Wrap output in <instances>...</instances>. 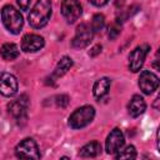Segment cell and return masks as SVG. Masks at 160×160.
<instances>
[{
	"label": "cell",
	"instance_id": "1",
	"mask_svg": "<svg viewBox=\"0 0 160 160\" xmlns=\"http://www.w3.org/2000/svg\"><path fill=\"white\" fill-rule=\"evenodd\" d=\"M51 16V0H38L31 9L28 19L34 29L44 28Z\"/></svg>",
	"mask_w": 160,
	"mask_h": 160
},
{
	"label": "cell",
	"instance_id": "2",
	"mask_svg": "<svg viewBox=\"0 0 160 160\" xmlns=\"http://www.w3.org/2000/svg\"><path fill=\"white\" fill-rule=\"evenodd\" d=\"M1 19L4 26L12 34H19L22 29L24 20L21 14L11 5H5L1 10Z\"/></svg>",
	"mask_w": 160,
	"mask_h": 160
},
{
	"label": "cell",
	"instance_id": "3",
	"mask_svg": "<svg viewBox=\"0 0 160 160\" xmlns=\"http://www.w3.org/2000/svg\"><path fill=\"white\" fill-rule=\"evenodd\" d=\"M95 116V109L90 105L78 108L69 118V126L72 129H81L89 125Z\"/></svg>",
	"mask_w": 160,
	"mask_h": 160
},
{
	"label": "cell",
	"instance_id": "4",
	"mask_svg": "<svg viewBox=\"0 0 160 160\" xmlns=\"http://www.w3.org/2000/svg\"><path fill=\"white\" fill-rule=\"evenodd\" d=\"M15 155L20 159H39L40 158L38 145H36L35 140H32L31 138L24 139L22 141H20L16 145Z\"/></svg>",
	"mask_w": 160,
	"mask_h": 160
},
{
	"label": "cell",
	"instance_id": "5",
	"mask_svg": "<svg viewBox=\"0 0 160 160\" xmlns=\"http://www.w3.org/2000/svg\"><path fill=\"white\" fill-rule=\"evenodd\" d=\"M92 35H94V30L91 26H89L88 24H80L76 28L74 39L71 40L72 48H75V49L86 48L92 40Z\"/></svg>",
	"mask_w": 160,
	"mask_h": 160
},
{
	"label": "cell",
	"instance_id": "6",
	"mask_svg": "<svg viewBox=\"0 0 160 160\" xmlns=\"http://www.w3.org/2000/svg\"><path fill=\"white\" fill-rule=\"evenodd\" d=\"M159 85H160V80L154 72H151L149 70H144L140 74L139 88L144 94H146V95L152 94L159 88Z\"/></svg>",
	"mask_w": 160,
	"mask_h": 160
},
{
	"label": "cell",
	"instance_id": "7",
	"mask_svg": "<svg viewBox=\"0 0 160 160\" xmlns=\"http://www.w3.org/2000/svg\"><path fill=\"white\" fill-rule=\"evenodd\" d=\"M61 14L69 24L75 22L81 15V5L78 0H62Z\"/></svg>",
	"mask_w": 160,
	"mask_h": 160
},
{
	"label": "cell",
	"instance_id": "8",
	"mask_svg": "<svg viewBox=\"0 0 160 160\" xmlns=\"http://www.w3.org/2000/svg\"><path fill=\"white\" fill-rule=\"evenodd\" d=\"M148 51H149L148 45H140V46H136L130 52V55H129V69L132 72H138L142 68Z\"/></svg>",
	"mask_w": 160,
	"mask_h": 160
},
{
	"label": "cell",
	"instance_id": "9",
	"mask_svg": "<svg viewBox=\"0 0 160 160\" xmlns=\"http://www.w3.org/2000/svg\"><path fill=\"white\" fill-rule=\"evenodd\" d=\"M125 139H124V134L119 128H115L110 131V134L106 138V142H105V149L108 154H115L118 152L122 146H124Z\"/></svg>",
	"mask_w": 160,
	"mask_h": 160
},
{
	"label": "cell",
	"instance_id": "10",
	"mask_svg": "<svg viewBox=\"0 0 160 160\" xmlns=\"http://www.w3.org/2000/svg\"><path fill=\"white\" fill-rule=\"evenodd\" d=\"M29 100L26 95H21L19 99L11 101L8 105L9 112L18 120H25L26 119V110H28Z\"/></svg>",
	"mask_w": 160,
	"mask_h": 160
},
{
	"label": "cell",
	"instance_id": "11",
	"mask_svg": "<svg viewBox=\"0 0 160 160\" xmlns=\"http://www.w3.org/2000/svg\"><path fill=\"white\" fill-rule=\"evenodd\" d=\"M0 91L4 96H12L18 92V80L9 72H1L0 76Z\"/></svg>",
	"mask_w": 160,
	"mask_h": 160
},
{
	"label": "cell",
	"instance_id": "12",
	"mask_svg": "<svg viewBox=\"0 0 160 160\" xmlns=\"http://www.w3.org/2000/svg\"><path fill=\"white\" fill-rule=\"evenodd\" d=\"M44 38L38 34H26L21 40V49L25 52H35L44 46Z\"/></svg>",
	"mask_w": 160,
	"mask_h": 160
},
{
	"label": "cell",
	"instance_id": "13",
	"mask_svg": "<svg viewBox=\"0 0 160 160\" xmlns=\"http://www.w3.org/2000/svg\"><path fill=\"white\" fill-rule=\"evenodd\" d=\"M146 109V104H145V100L140 96V95H134L130 101H129V105H128V110H129V114L132 116V118H138L140 116Z\"/></svg>",
	"mask_w": 160,
	"mask_h": 160
},
{
	"label": "cell",
	"instance_id": "14",
	"mask_svg": "<svg viewBox=\"0 0 160 160\" xmlns=\"http://www.w3.org/2000/svg\"><path fill=\"white\" fill-rule=\"evenodd\" d=\"M71 66H72V60H71V58H69V56H62V58L59 60V62H58V65H56V68H55V70H54V72H52V75H51V80L55 81V79H59V78H61L62 75H65V74L71 69Z\"/></svg>",
	"mask_w": 160,
	"mask_h": 160
},
{
	"label": "cell",
	"instance_id": "15",
	"mask_svg": "<svg viewBox=\"0 0 160 160\" xmlns=\"http://www.w3.org/2000/svg\"><path fill=\"white\" fill-rule=\"evenodd\" d=\"M110 88V79L109 78H100L95 81L94 86H92V94L95 96V99L100 100L101 98H104Z\"/></svg>",
	"mask_w": 160,
	"mask_h": 160
},
{
	"label": "cell",
	"instance_id": "16",
	"mask_svg": "<svg viewBox=\"0 0 160 160\" xmlns=\"http://www.w3.org/2000/svg\"><path fill=\"white\" fill-rule=\"evenodd\" d=\"M101 152V145L98 141H90L86 145H84L80 151L79 155L81 158H95Z\"/></svg>",
	"mask_w": 160,
	"mask_h": 160
},
{
	"label": "cell",
	"instance_id": "17",
	"mask_svg": "<svg viewBox=\"0 0 160 160\" xmlns=\"http://www.w3.org/2000/svg\"><path fill=\"white\" fill-rule=\"evenodd\" d=\"M1 56L8 61L15 60L19 56V48L14 42H6L1 46Z\"/></svg>",
	"mask_w": 160,
	"mask_h": 160
},
{
	"label": "cell",
	"instance_id": "18",
	"mask_svg": "<svg viewBox=\"0 0 160 160\" xmlns=\"http://www.w3.org/2000/svg\"><path fill=\"white\" fill-rule=\"evenodd\" d=\"M136 158V150L132 145H128L125 149H120L115 154V159H135Z\"/></svg>",
	"mask_w": 160,
	"mask_h": 160
},
{
	"label": "cell",
	"instance_id": "19",
	"mask_svg": "<svg viewBox=\"0 0 160 160\" xmlns=\"http://www.w3.org/2000/svg\"><path fill=\"white\" fill-rule=\"evenodd\" d=\"M105 26V18L102 14H96L94 15L92 20H91V28L94 30V32H99L104 29Z\"/></svg>",
	"mask_w": 160,
	"mask_h": 160
},
{
	"label": "cell",
	"instance_id": "20",
	"mask_svg": "<svg viewBox=\"0 0 160 160\" xmlns=\"http://www.w3.org/2000/svg\"><path fill=\"white\" fill-rule=\"evenodd\" d=\"M120 31H121V26L118 24V22H114L109 26V31H108V36L110 40H115L119 35H120Z\"/></svg>",
	"mask_w": 160,
	"mask_h": 160
},
{
	"label": "cell",
	"instance_id": "21",
	"mask_svg": "<svg viewBox=\"0 0 160 160\" xmlns=\"http://www.w3.org/2000/svg\"><path fill=\"white\" fill-rule=\"evenodd\" d=\"M55 102H56V106H59V108H66L68 106V104H69V96L68 95H58V96H55Z\"/></svg>",
	"mask_w": 160,
	"mask_h": 160
},
{
	"label": "cell",
	"instance_id": "22",
	"mask_svg": "<svg viewBox=\"0 0 160 160\" xmlns=\"http://www.w3.org/2000/svg\"><path fill=\"white\" fill-rule=\"evenodd\" d=\"M31 1L32 0H18V5H19V8L21 9V10H28L29 9V6H30V4H31Z\"/></svg>",
	"mask_w": 160,
	"mask_h": 160
},
{
	"label": "cell",
	"instance_id": "23",
	"mask_svg": "<svg viewBox=\"0 0 160 160\" xmlns=\"http://www.w3.org/2000/svg\"><path fill=\"white\" fill-rule=\"evenodd\" d=\"M101 51V45H95L90 51H89V55L90 56H96L98 54H100Z\"/></svg>",
	"mask_w": 160,
	"mask_h": 160
},
{
	"label": "cell",
	"instance_id": "24",
	"mask_svg": "<svg viewBox=\"0 0 160 160\" xmlns=\"http://www.w3.org/2000/svg\"><path fill=\"white\" fill-rule=\"evenodd\" d=\"M152 106H154V109H155V110L160 111V91H159V94H158L156 99L154 100V104H152Z\"/></svg>",
	"mask_w": 160,
	"mask_h": 160
},
{
	"label": "cell",
	"instance_id": "25",
	"mask_svg": "<svg viewBox=\"0 0 160 160\" xmlns=\"http://www.w3.org/2000/svg\"><path fill=\"white\" fill-rule=\"evenodd\" d=\"M91 4H94L95 6H102V5H105V4H108V1L109 0H89Z\"/></svg>",
	"mask_w": 160,
	"mask_h": 160
},
{
	"label": "cell",
	"instance_id": "26",
	"mask_svg": "<svg viewBox=\"0 0 160 160\" xmlns=\"http://www.w3.org/2000/svg\"><path fill=\"white\" fill-rule=\"evenodd\" d=\"M152 68H154L155 70H159V71H160V59H158V60H155V61L152 62Z\"/></svg>",
	"mask_w": 160,
	"mask_h": 160
},
{
	"label": "cell",
	"instance_id": "27",
	"mask_svg": "<svg viewBox=\"0 0 160 160\" xmlns=\"http://www.w3.org/2000/svg\"><path fill=\"white\" fill-rule=\"evenodd\" d=\"M156 140H158V150L160 152V126L158 129V138H156Z\"/></svg>",
	"mask_w": 160,
	"mask_h": 160
},
{
	"label": "cell",
	"instance_id": "28",
	"mask_svg": "<svg viewBox=\"0 0 160 160\" xmlns=\"http://www.w3.org/2000/svg\"><path fill=\"white\" fill-rule=\"evenodd\" d=\"M158 54H159V55H160V49H159V51H158Z\"/></svg>",
	"mask_w": 160,
	"mask_h": 160
}]
</instances>
